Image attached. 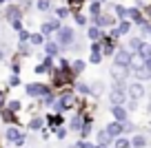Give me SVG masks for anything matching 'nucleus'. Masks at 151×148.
<instances>
[{
	"label": "nucleus",
	"mask_w": 151,
	"mask_h": 148,
	"mask_svg": "<svg viewBox=\"0 0 151 148\" xmlns=\"http://www.w3.org/2000/svg\"><path fill=\"white\" fill-rule=\"evenodd\" d=\"M53 40L60 44V51L67 53V51H71V44L78 40V36H76V29L71 24H60V29L53 33Z\"/></svg>",
	"instance_id": "f257e3e1"
},
{
	"label": "nucleus",
	"mask_w": 151,
	"mask_h": 148,
	"mask_svg": "<svg viewBox=\"0 0 151 148\" xmlns=\"http://www.w3.org/2000/svg\"><path fill=\"white\" fill-rule=\"evenodd\" d=\"M22 88H24V95H27L29 100H38V97H42L45 93L53 91V88L49 86L47 82H42V80H31V82H24Z\"/></svg>",
	"instance_id": "f03ea898"
},
{
	"label": "nucleus",
	"mask_w": 151,
	"mask_h": 148,
	"mask_svg": "<svg viewBox=\"0 0 151 148\" xmlns=\"http://www.w3.org/2000/svg\"><path fill=\"white\" fill-rule=\"evenodd\" d=\"M60 24H62L60 18H56L53 14H47V16H45V20L38 24V31L42 33L45 38H53V33L60 29Z\"/></svg>",
	"instance_id": "7ed1b4c3"
},
{
	"label": "nucleus",
	"mask_w": 151,
	"mask_h": 148,
	"mask_svg": "<svg viewBox=\"0 0 151 148\" xmlns=\"http://www.w3.org/2000/svg\"><path fill=\"white\" fill-rule=\"evenodd\" d=\"M0 11H2V20L5 22H9V20H16V18H24V9L20 7V2L18 0H9L7 5H2L0 7Z\"/></svg>",
	"instance_id": "20e7f679"
},
{
	"label": "nucleus",
	"mask_w": 151,
	"mask_h": 148,
	"mask_svg": "<svg viewBox=\"0 0 151 148\" xmlns=\"http://www.w3.org/2000/svg\"><path fill=\"white\" fill-rule=\"evenodd\" d=\"M111 60H113V66H120V69H129L131 51H129L127 46L118 44V46H116V51H113V56H111Z\"/></svg>",
	"instance_id": "39448f33"
},
{
	"label": "nucleus",
	"mask_w": 151,
	"mask_h": 148,
	"mask_svg": "<svg viewBox=\"0 0 151 148\" xmlns=\"http://www.w3.org/2000/svg\"><path fill=\"white\" fill-rule=\"evenodd\" d=\"M118 22V18L113 14H107V11H100L98 16H89V24H96V27H100V29H109V27H113V24Z\"/></svg>",
	"instance_id": "423d86ee"
},
{
	"label": "nucleus",
	"mask_w": 151,
	"mask_h": 148,
	"mask_svg": "<svg viewBox=\"0 0 151 148\" xmlns=\"http://www.w3.org/2000/svg\"><path fill=\"white\" fill-rule=\"evenodd\" d=\"M67 124V117L65 113H56V111H47V115H45V126H47L49 130H56L58 126H65Z\"/></svg>",
	"instance_id": "0eeeda50"
},
{
	"label": "nucleus",
	"mask_w": 151,
	"mask_h": 148,
	"mask_svg": "<svg viewBox=\"0 0 151 148\" xmlns=\"http://www.w3.org/2000/svg\"><path fill=\"white\" fill-rule=\"evenodd\" d=\"M147 95V88L140 80H133V82H127V97L129 100H138L140 102L142 97Z\"/></svg>",
	"instance_id": "6e6552de"
},
{
	"label": "nucleus",
	"mask_w": 151,
	"mask_h": 148,
	"mask_svg": "<svg viewBox=\"0 0 151 148\" xmlns=\"http://www.w3.org/2000/svg\"><path fill=\"white\" fill-rule=\"evenodd\" d=\"M107 95H109V102H111V104H124L129 100V97H127V86H116V84L109 88Z\"/></svg>",
	"instance_id": "1a4fd4ad"
},
{
	"label": "nucleus",
	"mask_w": 151,
	"mask_h": 148,
	"mask_svg": "<svg viewBox=\"0 0 151 148\" xmlns=\"http://www.w3.org/2000/svg\"><path fill=\"white\" fill-rule=\"evenodd\" d=\"M42 126H45V115H40V113H33V115H29L27 122H24V128H27L29 133H38Z\"/></svg>",
	"instance_id": "9d476101"
},
{
	"label": "nucleus",
	"mask_w": 151,
	"mask_h": 148,
	"mask_svg": "<svg viewBox=\"0 0 151 148\" xmlns=\"http://www.w3.org/2000/svg\"><path fill=\"white\" fill-rule=\"evenodd\" d=\"M0 122H2L5 126H9V124L24 126V122L20 120V115H18V113H14V111H9V108H2V111H0Z\"/></svg>",
	"instance_id": "9b49d317"
},
{
	"label": "nucleus",
	"mask_w": 151,
	"mask_h": 148,
	"mask_svg": "<svg viewBox=\"0 0 151 148\" xmlns=\"http://www.w3.org/2000/svg\"><path fill=\"white\" fill-rule=\"evenodd\" d=\"M127 18L131 20V24H136V27H140L142 22H147V16L142 14L140 7H127Z\"/></svg>",
	"instance_id": "f8f14e48"
},
{
	"label": "nucleus",
	"mask_w": 151,
	"mask_h": 148,
	"mask_svg": "<svg viewBox=\"0 0 151 148\" xmlns=\"http://www.w3.org/2000/svg\"><path fill=\"white\" fill-rule=\"evenodd\" d=\"M16 56H18L20 60H27V58L36 56V49H33L29 42H18V46H16Z\"/></svg>",
	"instance_id": "ddd939ff"
},
{
	"label": "nucleus",
	"mask_w": 151,
	"mask_h": 148,
	"mask_svg": "<svg viewBox=\"0 0 151 148\" xmlns=\"http://www.w3.org/2000/svg\"><path fill=\"white\" fill-rule=\"evenodd\" d=\"M40 49H42V53H45V56H53V58L62 53V51H60V44H58V42L53 40V38H47V40H45V44L40 46Z\"/></svg>",
	"instance_id": "4468645a"
},
{
	"label": "nucleus",
	"mask_w": 151,
	"mask_h": 148,
	"mask_svg": "<svg viewBox=\"0 0 151 148\" xmlns=\"http://www.w3.org/2000/svg\"><path fill=\"white\" fill-rule=\"evenodd\" d=\"M87 66H89V62H87L85 58H71V73H73L76 78H80L87 71Z\"/></svg>",
	"instance_id": "2eb2a0df"
},
{
	"label": "nucleus",
	"mask_w": 151,
	"mask_h": 148,
	"mask_svg": "<svg viewBox=\"0 0 151 148\" xmlns=\"http://www.w3.org/2000/svg\"><path fill=\"white\" fill-rule=\"evenodd\" d=\"M109 113H111V117H113V120H118V122L129 120V111L124 108V104H111Z\"/></svg>",
	"instance_id": "dca6fc26"
},
{
	"label": "nucleus",
	"mask_w": 151,
	"mask_h": 148,
	"mask_svg": "<svg viewBox=\"0 0 151 148\" xmlns=\"http://www.w3.org/2000/svg\"><path fill=\"white\" fill-rule=\"evenodd\" d=\"M67 128H69V133H78L80 130V126H82V113H71V117L67 120Z\"/></svg>",
	"instance_id": "f3484780"
},
{
	"label": "nucleus",
	"mask_w": 151,
	"mask_h": 148,
	"mask_svg": "<svg viewBox=\"0 0 151 148\" xmlns=\"http://www.w3.org/2000/svg\"><path fill=\"white\" fill-rule=\"evenodd\" d=\"M20 133H22V128H20V126L9 124V126H5V133H2V137H5V142H7V144H11L16 137H20Z\"/></svg>",
	"instance_id": "a211bd4d"
},
{
	"label": "nucleus",
	"mask_w": 151,
	"mask_h": 148,
	"mask_svg": "<svg viewBox=\"0 0 151 148\" xmlns=\"http://www.w3.org/2000/svg\"><path fill=\"white\" fill-rule=\"evenodd\" d=\"M73 93L76 95H82V97H89L91 95V86H89V82H82L80 78L73 82Z\"/></svg>",
	"instance_id": "6ab92c4d"
},
{
	"label": "nucleus",
	"mask_w": 151,
	"mask_h": 148,
	"mask_svg": "<svg viewBox=\"0 0 151 148\" xmlns=\"http://www.w3.org/2000/svg\"><path fill=\"white\" fill-rule=\"evenodd\" d=\"M116 29H118L120 38H127L129 33H131L133 24H131V20H129V18H122V20H118V22H116Z\"/></svg>",
	"instance_id": "aec40b11"
},
{
	"label": "nucleus",
	"mask_w": 151,
	"mask_h": 148,
	"mask_svg": "<svg viewBox=\"0 0 151 148\" xmlns=\"http://www.w3.org/2000/svg\"><path fill=\"white\" fill-rule=\"evenodd\" d=\"M71 20H73L76 27H82V29L89 24V16H87L82 9H80V11H71Z\"/></svg>",
	"instance_id": "412c9836"
},
{
	"label": "nucleus",
	"mask_w": 151,
	"mask_h": 148,
	"mask_svg": "<svg viewBox=\"0 0 151 148\" xmlns=\"http://www.w3.org/2000/svg\"><path fill=\"white\" fill-rule=\"evenodd\" d=\"M33 9H38L40 11V14H51L53 11V0H36V2H33Z\"/></svg>",
	"instance_id": "4be33fe9"
},
{
	"label": "nucleus",
	"mask_w": 151,
	"mask_h": 148,
	"mask_svg": "<svg viewBox=\"0 0 151 148\" xmlns=\"http://www.w3.org/2000/svg\"><path fill=\"white\" fill-rule=\"evenodd\" d=\"M104 130H107L111 137H118V135H122V122H118V120H111L107 126H104Z\"/></svg>",
	"instance_id": "5701e85b"
},
{
	"label": "nucleus",
	"mask_w": 151,
	"mask_h": 148,
	"mask_svg": "<svg viewBox=\"0 0 151 148\" xmlns=\"http://www.w3.org/2000/svg\"><path fill=\"white\" fill-rule=\"evenodd\" d=\"M56 18H60V20H69L71 18V9L67 5H53V11H51Z\"/></svg>",
	"instance_id": "b1692460"
},
{
	"label": "nucleus",
	"mask_w": 151,
	"mask_h": 148,
	"mask_svg": "<svg viewBox=\"0 0 151 148\" xmlns=\"http://www.w3.org/2000/svg\"><path fill=\"white\" fill-rule=\"evenodd\" d=\"M129 139H131V148H147L149 146V139L142 133H133V137H129Z\"/></svg>",
	"instance_id": "393cba45"
},
{
	"label": "nucleus",
	"mask_w": 151,
	"mask_h": 148,
	"mask_svg": "<svg viewBox=\"0 0 151 148\" xmlns=\"http://www.w3.org/2000/svg\"><path fill=\"white\" fill-rule=\"evenodd\" d=\"M85 31H87V40H89V42H93V40H100V36H102V31H104V29L96 27V24H87V27H85Z\"/></svg>",
	"instance_id": "a878e982"
},
{
	"label": "nucleus",
	"mask_w": 151,
	"mask_h": 148,
	"mask_svg": "<svg viewBox=\"0 0 151 148\" xmlns=\"http://www.w3.org/2000/svg\"><path fill=\"white\" fill-rule=\"evenodd\" d=\"M136 53L142 58V60H149V58H151V42H149V40H142L140 44H138Z\"/></svg>",
	"instance_id": "bb28decb"
},
{
	"label": "nucleus",
	"mask_w": 151,
	"mask_h": 148,
	"mask_svg": "<svg viewBox=\"0 0 151 148\" xmlns=\"http://www.w3.org/2000/svg\"><path fill=\"white\" fill-rule=\"evenodd\" d=\"M89 86H91V95L89 97H102V93L107 91V86H104V82H100V80H96V82H89Z\"/></svg>",
	"instance_id": "cd10ccee"
},
{
	"label": "nucleus",
	"mask_w": 151,
	"mask_h": 148,
	"mask_svg": "<svg viewBox=\"0 0 151 148\" xmlns=\"http://www.w3.org/2000/svg\"><path fill=\"white\" fill-rule=\"evenodd\" d=\"M111 148H131V139H129V135H118V137H113Z\"/></svg>",
	"instance_id": "c85d7f7f"
},
{
	"label": "nucleus",
	"mask_w": 151,
	"mask_h": 148,
	"mask_svg": "<svg viewBox=\"0 0 151 148\" xmlns=\"http://www.w3.org/2000/svg\"><path fill=\"white\" fill-rule=\"evenodd\" d=\"M5 108H9V111H14V113H22V100H18V97H9V100H7V104H5Z\"/></svg>",
	"instance_id": "c756f323"
},
{
	"label": "nucleus",
	"mask_w": 151,
	"mask_h": 148,
	"mask_svg": "<svg viewBox=\"0 0 151 148\" xmlns=\"http://www.w3.org/2000/svg\"><path fill=\"white\" fill-rule=\"evenodd\" d=\"M111 142H113V137L107 133L104 128H100L98 133H96V144H102V146H111Z\"/></svg>",
	"instance_id": "7c9ffc66"
},
{
	"label": "nucleus",
	"mask_w": 151,
	"mask_h": 148,
	"mask_svg": "<svg viewBox=\"0 0 151 148\" xmlns=\"http://www.w3.org/2000/svg\"><path fill=\"white\" fill-rule=\"evenodd\" d=\"M102 9H104V5L100 2V0H91V2H87V16H98Z\"/></svg>",
	"instance_id": "2f4dec72"
},
{
	"label": "nucleus",
	"mask_w": 151,
	"mask_h": 148,
	"mask_svg": "<svg viewBox=\"0 0 151 148\" xmlns=\"http://www.w3.org/2000/svg\"><path fill=\"white\" fill-rule=\"evenodd\" d=\"M45 40H47V38H45V36H42L40 31H31V36H29V44H31L33 49H38V46H42V44H45Z\"/></svg>",
	"instance_id": "473e14b6"
},
{
	"label": "nucleus",
	"mask_w": 151,
	"mask_h": 148,
	"mask_svg": "<svg viewBox=\"0 0 151 148\" xmlns=\"http://www.w3.org/2000/svg\"><path fill=\"white\" fill-rule=\"evenodd\" d=\"M9 73H14V75H20L22 73V64H20V58L16 56H11V62H9Z\"/></svg>",
	"instance_id": "72a5a7b5"
},
{
	"label": "nucleus",
	"mask_w": 151,
	"mask_h": 148,
	"mask_svg": "<svg viewBox=\"0 0 151 148\" xmlns=\"http://www.w3.org/2000/svg\"><path fill=\"white\" fill-rule=\"evenodd\" d=\"M140 33H138V36L142 38V40H151V20H147V22H142L140 27Z\"/></svg>",
	"instance_id": "f704fd0d"
},
{
	"label": "nucleus",
	"mask_w": 151,
	"mask_h": 148,
	"mask_svg": "<svg viewBox=\"0 0 151 148\" xmlns=\"http://www.w3.org/2000/svg\"><path fill=\"white\" fill-rule=\"evenodd\" d=\"M9 27H11V31H14V33H18L20 29L27 27V18H16V20H9Z\"/></svg>",
	"instance_id": "c9c22d12"
},
{
	"label": "nucleus",
	"mask_w": 151,
	"mask_h": 148,
	"mask_svg": "<svg viewBox=\"0 0 151 148\" xmlns=\"http://www.w3.org/2000/svg\"><path fill=\"white\" fill-rule=\"evenodd\" d=\"M91 133H93V124H82L78 130V139H89Z\"/></svg>",
	"instance_id": "e433bc0d"
},
{
	"label": "nucleus",
	"mask_w": 151,
	"mask_h": 148,
	"mask_svg": "<svg viewBox=\"0 0 151 148\" xmlns=\"http://www.w3.org/2000/svg\"><path fill=\"white\" fill-rule=\"evenodd\" d=\"M56 64L60 66L62 71H69L71 69V58H67V56H62V53H60V56H56Z\"/></svg>",
	"instance_id": "4c0bfd02"
},
{
	"label": "nucleus",
	"mask_w": 151,
	"mask_h": 148,
	"mask_svg": "<svg viewBox=\"0 0 151 148\" xmlns=\"http://www.w3.org/2000/svg\"><path fill=\"white\" fill-rule=\"evenodd\" d=\"M49 66L47 64H42V62H38L36 66H33V75H36V78H45V75H49Z\"/></svg>",
	"instance_id": "58836bf2"
},
{
	"label": "nucleus",
	"mask_w": 151,
	"mask_h": 148,
	"mask_svg": "<svg viewBox=\"0 0 151 148\" xmlns=\"http://www.w3.org/2000/svg\"><path fill=\"white\" fill-rule=\"evenodd\" d=\"M65 5L69 7L71 11H80V9H85L87 0H65Z\"/></svg>",
	"instance_id": "ea45409f"
},
{
	"label": "nucleus",
	"mask_w": 151,
	"mask_h": 148,
	"mask_svg": "<svg viewBox=\"0 0 151 148\" xmlns=\"http://www.w3.org/2000/svg\"><path fill=\"white\" fill-rule=\"evenodd\" d=\"M111 11H113V16H116V18L118 20H122V18H127V7L124 5H111Z\"/></svg>",
	"instance_id": "a19ab883"
},
{
	"label": "nucleus",
	"mask_w": 151,
	"mask_h": 148,
	"mask_svg": "<svg viewBox=\"0 0 151 148\" xmlns=\"http://www.w3.org/2000/svg\"><path fill=\"white\" fill-rule=\"evenodd\" d=\"M7 86H9V88H18V86H22V78H20V75L9 73V78H7Z\"/></svg>",
	"instance_id": "79ce46f5"
},
{
	"label": "nucleus",
	"mask_w": 151,
	"mask_h": 148,
	"mask_svg": "<svg viewBox=\"0 0 151 148\" xmlns=\"http://www.w3.org/2000/svg\"><path fill=\"white\" fill-rule=\"evenodd\" d=\"M9 97H11V88L9 86H2V88H0V111L5 108V104H7Z\"/></svg>",
	"instance_id": "37998d69"
},
{
	"label": "nucleus",
	"mask_w": 151,
	"mask_h": 148,
	"mask_svg": "<svg viewBox=\"0 0 151 148\" xmlns=\"http://www.w3.org/2000/svg\"><path fill=\"white\" fill-rule=\"evenodd\" d=\"M53 135H56V139H58V142H65V139H67V135H69V128H67V126H58V128L53 130Z\"/></svg>",
	"instance_id": "c03bdc74"
},
{
	"label": "nucleus",
	"mask_w": 151,
	"mask_h": 148,
	"mask_svg": "<svg viewBox=\"0 0 151 148\" xmlns=\"http://www.w3.org/2000/svg\"><path fill=\"white\" fill-rule=\"evenodd\" d=\"M140 42H142L140 36H131V38H129V42H127V49H129V51H136Z\"/></svg>",
	"instance_id": "a18cd8bd"
},
{
	"label": "nucleus",
	"mask_w": 151,
	"mask_h": 148,
	"mask_svg": "<svg viewBox=\"0 0 151 148\" xmlns=\"http://www.w3.org/2000/svg\"><path fill=\"white\" fill-rule=\"evenodd\" d=\"M102 60H104L102 53H89V60H87V62H89V64H93V66H98Z\"/></svg>",
	"instance_id": "49530a36"
},
{
	"label": "nucleus",
	"mask_w": 151,
	"mask_h": 148,
	"mask_svg": "<svg viewBox=\"0 0 151 148\" xmlns=\"http://www.w3.org/2000/svg\"><path fill=\"white\" fill-rule=\"evenodd\" d=\"M29 36H31V31H29V27L20 29V31H18V42H29Z\"/></svg>",
	"instance_id": "de8ad7c7"
},
{
	"label": "nucleus",
	"mask_w": 151,
	"mask_h": 148,
	"mask_svg": "<svg viewBox=\"0 0 151 148\" xmlns=\"http://www.w3.org/2000/svg\"><path fill=\"white\" fill-rule=\"evenodd\" d=\"M89 51H91V53H102V42H100V40H93V42L89 44Z\"/></svg>",
	"instance_id": "09e8293b"
},
{
	"label": "nucleus",
	"mask_w": 151,
	"mask_h": 148,
	"mask_svg": "<svg viewBox=\"0 0 151 148\" xmlns=\"http://www.w3.org/2000/svg\"><path fill=\"white\" fill-rule=\"evenodd\" d=\"M76 148H96V144L89 142V139H78V142H76Z\"/></svg>",
	"instance_id": "8fccbe9b"
},
{
	"label": "nucleus",
	"mask_w": 151,
	"mask_h": 148,
	"mask_svg": "<svg viewBox=\"0 0 151 148\" xmlns=\"http://www.w3.org/2000/svg\"><path fill=\"white\" fill-rule=\"evenodd\" d=\"M38 133H40V137H42V139H45V142H49V139H51V135H53V133H51V130H49V128H47V126H42V128L38 130Z\"/></svg>",
	"instance_id": "3c124183"
},
{
	"label": "nucleus",
	"mask_w": 151,
	"mask_h": 148,
	"mask_svg": "<svg viewBox=\"0 0 151 148\" xmlns=\"http://www.w3.org/2000/svg\"><path fill=\"white\" fill-rule=\"evenodd\" d=\"M0 62H7V46L0 44Z\"/></svg>",
	"instance_id": "603ef678"
},
{
	"label": "nucleus",
	"mask_w": 151,
	"mask_h": 148,
	"mask_svg": "<svg viewBox=\"0 0 151 148\" xmlns=\"http://www.w3.org/2000/svg\"><path fill=\"white\" fill-rule=\"evenodd\" d=\"M145 69L151 73V58H149V60H145Z\"/></svg>",
	"instance_id": "864d4df0"
},
{
	"label": "nucleus",
	"mask_w": 151,
	"mask_h": 148,
	"mask_svg": "<svg viewBox=\"0 0 151 148\" xmlns=\"http://www.w3.org/2000/svg\"><path fill=\"white\" fill-rule=\"evenodd\" d=\"M96 148H111V146H102V144H96Z\"/></svg>",
	"instance_id": "5fc2aeb1"
},
{
	"label": "nucleus",
	"mask_w": 151,
	"mask_h": 148,
	"mask_svg": "<svg viewBox=\"0 0 151 148\" xmlns=\"http://www.w3.org/2000/svg\"><path fill=\"white\" fill-rule=\"evenodd\" d=\"M0 31H2V20H0Z\"/></svg>",
	"instance_id": "6e6d98bb"
},
{
	"label": "nucleus",
	"mask_w": 151,
	"mask_h": 148,
	"mask_svg": "<svg viewBox=\"0 0 151 148\" xmlns=\"http://www.w3.org/2000/svg\"><path fill=\"white\" fill-rule=\"evenodd\" d=\"M100 2H102V5H104V2H109V0H100Z\"/></svg>",
	"instance_id": "4d7b16f0"
},
{
	"label": "nucleus",
	"mask_w": 151,
	"mask_h": 148,
	"mask_svg": "<svg viewBox=\"0 0 151 148\" xmlns=\"http://www.w3.org/2000/svg\"><path fill=\"white\" fill-rule=\"evenodd\" d=\"M69 148H76V144H71V146H69Z\"/></svg>",
	"instance_id": "13d9d810"
},
{
	"label": "nucleus",
	"mask_w": 151,
	"mask_h": 148,
	"mask_svg": "<svg viewBox=\"0 0 151 148\" xmlns=\"http://www.w3.org/2000/svg\"><path fill=\"white\" fill-rule=\"evenodd\" d=\"M0 20H2V11H0Z\"/></svg>",
	"instance_id": "bf43d9fd"
},
{
	"label": "nucleus",
	"mask_w": 151,
	"mask_h": 148,
	"mask_svg": "<svg viewBox=\"0 0 151 148\" xmlns=\"http://www.w3.org/2000/svg\"><path fill=\"white\" fill-rule=\"evenodd\" d=\"M20 148H29V146H20Z\"/></svg>",
	"instance_id": "052dcab7"
},
{
	"label": "nucleus",
	"mask_w": 151,
	"mask_h": 148,
	"mask_svg": "<svg viewBox=\"0 0 151 148\" xmlns=\"http://www.w3.org/2000/svg\"><path fill=\"white\" fill-rule=\"evenodd\" d=\"M149 133H151V126H149Z\"/></svg>",
	"instance_id": "680f3d73"
},
{
	"label": "nucleus",
	"mask_w": 151,
	"mask_h": 148,
	"mask_svg": "<svg viewBox=\"0 0 151 148\" xmlns=\"http://www.w3.org/2000/svg\"><path fill=\"white\" fill-rule=\"evenodd\" d=\"M7 148H14V146H7Z\"/></svg>",
	"instance_id": "e2e57ef3"
},
{
	"label": "nucleus",
	"mask_w": 151,
	"mask_h": 148,
	"mask_svg": "<svg viewBox=\"0 0 151 148\" xmlns=\"http://www.w3.org/2000/svg\"><path fill=\"white\" fill-rule=\"evenodd\" d=\"M87 2H91V0H87Z\"/></svg>",
	"instance_id": "0e129e2a"
},
{
	"label": "nucleus",
	"mask_w": 151,
	"mask_h": 148,
	"mask_svg": "<svg viewBox=\"0 0 151 148\" xmlns=\"http://www.w3.org/2000/svg\"><path fill=\"white\" fill-rule=\"evenodd\" d=\"M0 148H2V146H0Z\"/></svg>",
	"instance_id": "69168bd1"
},
{
	"label": "nucleus",
	"mask_w": 151,
	"mask_h": 148,
	"mask_svg": "<svg viewBox=\"0 0 151 148\" xmlns=\"http://www.w3.org/2000/svg\"><path fill=\"white\" fill-rule=\"evenodd\" d=\"M149 42H151V40H149Z\"/></svg>",
	"instance_id": "338daca9"
}]
</instances>
